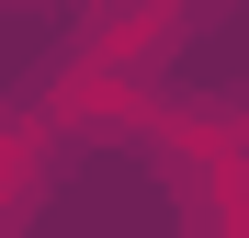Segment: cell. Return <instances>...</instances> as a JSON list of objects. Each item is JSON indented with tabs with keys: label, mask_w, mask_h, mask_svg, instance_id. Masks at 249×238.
<instances>
[{
	"label": "cell",
	"mask_w": 249,
	"mask_h": 238,
	"mask_svg": "<svg viewBox=\"0 0 249 238\" xmlns=\"http://www.w3.org/2000/svg\"><path fill=\"white\" fill-rule=\"evenodd\" d=\"M170 34H181V0H124V12H102L91 46L57 68V113H68V125H136Z\"/></svg>",
	"instance_id": "obj_1"
},
{
	"label": "cell",
	"mask_w": 249,
	"mask_h": 238,
	"mask_svg": "<svg viewBox=\"0 0 249 238\" xmlns=\"http://www.w3.org/2000/svg\"><path fill=\"white\" fill-rule=\"evenodd\" d=\"M159 159L181 182V227L193 238H249V113H170Z\"/></svg>",
	"instance_id": "obj_2"
},
{
	"label": "cell",
	"mask_w": 249,
	"mask_h": 238,
	"mask_svg": "<svg viewBox=\"0 0 249 238\" xmlns=\"http://www.w3.org/2000/svg\"><path fill=\"white\" fill-rule=\"evenodd\" d=\"M34 170H46V147H34V125H0V193H23Z\"/></svg>",
	"instance_id": "obj_3"
}]
</instances>
